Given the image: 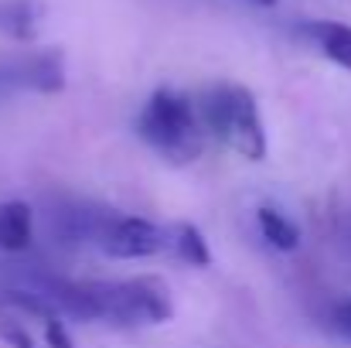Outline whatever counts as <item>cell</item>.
Listing matches in <instances>:
<instances>
[{
  "instance_id": "obj_6",
  "label": "cell",
  "mask_w": 351,
  "mask_h": 348,
  "mask_svg": "<svg viewBox=\"0 0 351 348\" xmlns=\"http://www.w3.org/2000/svg\"><path fill=\"white\" fill-rule=\"evenodd\" d=\"M14 79L24 86V89H34V93H62L65 89V55L58 48H48V51H38V55H27L21 58V65L14 69Z\"/></svg>"
},
{
  "instance_id": "obj_5",
  "label": "cell",
  "mask_w": 351,
  "mask_h": 348,
  "mask_svg": "<svg viewBox=\"0 0 351 348\" xmlns=\"http://www.w3.org/2000/svg\"><path fill=\"white\" fill-rule=\"evenodd\" d=\"M96 246L113 259H147L167 249V232L140 216H110L96 232Z\"/></svg>"
},
{
  "instance_id": "obj_8",
  "label": "cell",
  "mask_w": 351,
  "mask_h": 348,
  "mask_svg": "<svg viewBox=\"0 0 351 348\" xmlns=\"http://www.w3.org/2000/svg\"><path fill=\"white\" fill-rule=\"evenodd\" d=\"M45 0H0V34L10 41H31L41 31Z\"/></svg>"
},
{
  "instance_id": "obj_13",
  "label": "cell",
  "mask_w": 351,
  "mask_h": 348,
  "mask_svg": "<svg viewBox=\"0 0 351 348\" xmlns=\"http://www.w3.org/2000/svg\"><path fill=\"white\" fill-rule=\"evenodd\" d=\"M249 3H256V7H276V0H249Z\"/></svg>"
},
{
  "instance_id": "obj_2",
  "label": "cell",
  "mask_w": 351,
  "mask_h": 348,
  "mask_svg": "<svg viewBox=\"0 0 351 348\" xmlns=\"http://www.w3.org/2000/svg\"><path fill=\"white\" fill-rule=\"evenodd\" d=\"M136 137L160 154L171 164H195L205 154L208 133L202 126L198 106L188 93L178 89H157L150 93V100L143 103V110L136 116Z\"/></svg>"
},
{
  "instance_id": "obj_10",
  "label": "cell",
  "mask_w": 351,
  "mask_h": 348,
  "mask_svg": "<svg viewBox=\"0 0 351 348\" xmlns=\"http://www.w3.org/2000/svg\"><path fill=\"white\" fill-rule=\"evenodd\" d=\"M164 232H167V249L174 256H181L191 266H212L208 239L202 235L195 222H174V226H164Z\"/></svg>"
},
{
  "instance_id": "obj_1",
  "label": "cell",
  "mask_w": 351,
  "mask_h": 348,
  "mask_svg": "<svg viewBox=\"0 0 351 348\" xmlns=\"http://www.w3.org/2000/svg\"><path fill=\"white\" fill-rule=\"evenodd\" d=\"M58 301L75 318L103 321L113 328H147L174 318V297L160 277L75 280L58 287Z\"/></svg>"
},
{
  "instance_id": "obj_12",
  "label": "cell",
  "mask_w": 351,
  "mask_h": 348,
  "mask_svg": "<svg viewBox=\"0 0 351 348\" xmlns=\"http://www.w3.org/2000/svg\"><path fill=\"white\" fill-rule=\"evenodd\" d=\"M335 328H338V335H345L351 342V297L335 308Z\"/></svg>"
},
{
  "instance_id": "obj_11",
  "label": "cell",
  "mask_w": 351,
  "mask_h": 348,
  "mask_svg": "<svg viewBox=\"0 0 351 348\" xmlns=\"http://www.w3.org/2000/svg\"><path fill=\"white\" fill-rule=\"evenodd\" d=\"M256 226L263 232V239L273 249H280V253H293L300 246V226L290 216H283L280 209H273V205H263L256 212Z\"/></svg>"
},
{
  "instance_id": "obj_3",
  "label": "cell",
  "mask_w": 351,
  "mask_h": 348,
  "mask_svg": "<svg viewBox=\"0 0 351 348\" xmlns=\"http://www.w3.org/2000/svg\"><path fill=\"white\" fill-rule=\"evenodd\" d=\"M202 126L208 137L222 140L229 150H235L245 161L266 157V126L256 106V96L239 82H212L195 100Z\"/></svg>"
},
{
  "instance_id": "obj_9",
  "label": "cell",
  "mask_w": 351,
  "mask_h": 348,
  "mask_svg": "<svg viewBox=\"0 0 351 348\" xmlns=\"http://www.w3.org/2000/svg\"><path fill=\"white\" fill-rule=\"evenodd\" d=\"M34 239V212L27 202H3L0 205V249L21 253Z\"/></svg>"
},
{
  "instance_id": "obj_4",
  "label": "cell",
  "mask_w": 351,
  "mask_h": 348,
  "mask_svg": "<svg viewBox=\"0 0 351 348\" xmlns=\"http://www.w3.org/2000/svg\"><path fill=\"white\" fill-rule=\"evenodd\" d=\"M0 342L7 348H75L62 314L24 290L0 294Z\"/></svg>"
},
{
  "instance_id": "obj_7",
  "label": "cell",
  "mask_w": 351,
  "mask_h": 348,
  "mask_svg": "<svg viewBox=\"0 0 351 348\" xmlns=\"http://www.w3.org/2000/svg\"><path fill=\"white\" fill-rule=\"evenodd\" d=\"M300 34L335 65L351 72V24L341 21H304Z\"/></svg>"
}]
</instances>
